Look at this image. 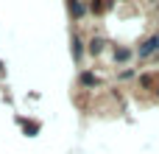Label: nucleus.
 Instances as JSON below:
<instances>
[{
  "label": "nucleus",
  "mask_w": 159,
  "mask_h": 154,
  "mask_svg": "<svg viewBox=\"0 0 159 154\" xmlns=\"http://www.w3.org/2000/svg\"><path fill=\"white\" fill-rule=\"evenodd\" d=\"M154 51H159V34H157V36H151V39H145V42L140 45V56L145 59V56H151Z\"/></svg>",
  "instance_id": "1"
},
{
  "label": "nucleus",
  "mask_w": 159,
  "mask_h": 154,
  "mask_svg": "<svg viewBox=\"0 0 159 154\" xmlns=\"http://www.w3.org/2000/svg\"><path fill=\"white\" fill-rule=\"evenodd\" d=\"M81 84H84V87H95V84H98V76H92V73H81Z\"/></svg>",
  "instance_id": "3"
},
{
  "label": "nucleus",
  "mask_w": 159,
  "mask_h": 154,
  "mask_svg": "<svg viewBox=\"0 0 159 154\" xmlns=\"http://www.w3.org/2000/svg\"><path fill=\"white\" fill-rule=\"evenodd\" d=\"M115 59H117V62H129V59H131V51H129V48H117V51H115Z\"/></svg>",
  "instance_id": "2"
},
{
  "label": "nucleus",
  "mask_w": 159,
  "mask_h": 154,
  "mask_svg": "<svg viewBox=\"0 0 159 154\" xmlns=\"http://www.w3.org/2000/svg\"><path fill=\"white\" fill-rule=\"evenodd\" d=\"M89 8H92V11H95V14H101V11H103V8H109V3H92V6H89Z\"/></svg>",
  "instance_id": "7"
},
{
  "label": "nucleus",
  "mask_w": 159,
  "mask_h": 154,
  "mask_svg": "<svg viewBox=\"0 0 159 154\" xmlns=\"http://www.w3.org/2000/svg\"><path fill=\"white\" fill-rule=\"evenodd\" d=\"M73 56H75V59L81 56V39H75V36H73Z\"/></svg>",
  "instance_id": "6"
},
{
  "label": "nucleus",
  "mask_w": 159,
  "mask_h": 154,
  "mask_svg": "<svg viewBox=\"0 0 159 154\" xmlns=\"http://www.w3.org/2000/svg\"><path fill=\"white\" fill-rule=\"evenodd\" d=\"M103 45H106L103 39H92V42H89V51H92V53H101V51H103Z\"/></svg>",
  "instance_id": "5"
},
{
  "label": "nucleus",
  "mask_w": 159,
  "mask_h": 154,
  "mask_svg": "<svg viewBox=\"0 0 159 154\" xmlns=\"http://www.w3.org/2000/svg\"><path fill=\"white\" fill-rule=\"evenodd\" d=\"M157 95H159V90H157Z\"/></svg>",
  "instance_id": "8"
},
{
  "label": "nucleus",
  "mask_w": 159,
  "mask_h": 154,
  "mask_svg": "<svg viewBox=\"0 0 159 154\" xmlns=\"http://www.w3.org/2000/svg\"><path fill=\"white\" fill-rule=\"evenodd\" d=\"M84 11H87V8H84L81 3H70V14H73V17H81Z\"/></svg>",
  "instance_id": "4"
}]
</instances>
